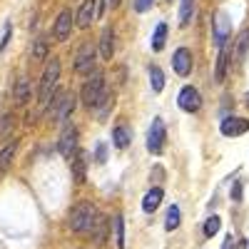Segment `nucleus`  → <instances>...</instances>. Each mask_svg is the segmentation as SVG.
<instances>
[{
	"label": "nucleus",
	"mask_w": 249,
	"mask_h": 249,
	"mask_svg": "<svg viewBox=\"0 0 249 249\" xmlns=\"http://www.w3.org/2000/svg\"><path fill=\"white\" fill-rule=\"evenodd\" d=\"M107 5H110V10H115V8H120V0H107Z\"/></svg>",
	"instance_id": "nucleus-36"
},
{
	"label": "nucleus",
	"mask_w": 249,
	"mask_h": 249,
	"mask_svg": "<svg viewBox=\"0 0 249 249\" xmlns=\"http://www.w3.org/2000/svg\"><path fill=\"white\" fill-rule=\"evenodd\" d=\"M247 53H249V28L242 30V35H239V40H237V48H234V65H237V68H242Z\"/></svg>",
	"instance_id": "nucleus-19"
},
{
	"label": "nucleus",
	"mask_w": 249,
	"mask_h": 249,
	"mask_svg": "<svg viewBox=\"0 0 249 249\" xmlns=\"http://www.w3.org/2000/svg\"><path fill=\"white\" fill-rule=\"evenodd\" d=\"M162 197H164V192H162V187H152V190L142 197V210L147 212V214H152L157 207H160V202H162Z\"/></svg>",
	"instance_id": "nucleus-16"
},
{
	"label": "nucleus",
	"mask_w": 249,
	"mask_h": 249,
	"mask_svg": "<svg viewBox=\"0 0 249 249\" xmlns=\"http://www.w3.org/2000/svg\"><path fill=\"white\" fill-rule=\"evenodd\" d=\"M13 130V115H0V137H5Z\"/></svg>",
	"instance_id": "nucleus-30"
},
{
	"label": "nucleus",
	"mask_w": 249,
	"mask_h": 249,
	"mask_svg": "<svg viewBox=\"0 0 249 249\" xmlns=\"http://www.w3.org/2000/svg\"><path fill=\"white\" fill-rule=\"evenodd\" d=\"M219 132L224 137H239L244 132H249V120L244 117H224L219 124Z\"/></svg>",
	"instance_id": "nucleus-11"
},
{
	"label": "nucleus",
	"mask_w": 249,
	"mask_h": 249,
	"mask_svg": "<svg viewBox=\"0 0 249 249\" xmlns=\"http://www.w3.org/2000/svg\"><path fill=\"white\" fill-rule=\"evenodd\" d=\"M107 230H110L107 217H105V214H100V217H97V222H95V230H92V237H95V242H97V244L107 242Z\"/></svg>",
	"instance_id": "nucleus-21"
},
{
	"label": "nucleus",
	"mask_w": 249,
	"mask_h": 249,
	"mask_svg": "<svg viewBox=\"0 0 249 249\" xmlns=\"http://www.w3.org/2000/svg\"><path fill=\"white\" fill-rule=\"evenodd\" d=\"M33 57H35V60H45V57H48V40H45V37H37V40H35Z\"/></svg>",
	"instance_id": "nucleus-28"
},
{
	"label": "nucleus",
	"mask_w": 249,
	"mask_h": 249,
	"mask_svg": "<svg viewBox=\"0 0 249 249\" xmlns=\"http://www.w3.org/2000/svg\"><path fill=\"white\" fill-rule=\"evenodd\" d=\"M112 142H115L117 150L130 147V142H132V130H127L124 124H117V127L112 130Z\"/></svg>",
	"instance_id": "nucleus-20"
},
{
	"label": "nucleus",
	"mask_w": 249,
	"mask_h": 249,
	"mask_svg": "<svg viewBox=\"0 0 249 249\" xmlns=\"http://www.w3.org/2000/svg\"><path fill=\"white\" fill-rule=\"evenodd\" d=\"M164 40H167V23H160L155 28V35H152V50H162L164 48Z\"/></svg>",
	"instance_id": "nucleus-24"
},
{
	"label": "nucleus",
	"mask_w": 249,
	"mask_h": 249,
	"mask_svg": "<svg viewBox=\"0 0 249 249\" xmlns=\"http://www.w3.org/2000/svg\"><path fill=\"white\" fill-rule=\"evenodd\" d=\"M177 105H179V110H184V112H197V110L202 107V97H199L197 88L184 85V88L179 90V95H177Z\"/></svg>",
	"instance_id": "nucleus-9"
},
{
	"label": "nucleus",
	"mask_w": 249,
	"mask_h": 249,
	"mask_svg": "<svg viewBox=\"0 0 249 249\" xmlns=\"http://www.w3.org/2000/svg\"><path fill=\"white\" fill-rule=\"evenodd\" d=\"M164 140H167V132H164V122L162 117H155L150 130H147V152L150 155H160L164 150Z\"/></svg>",
	"instance_id": "nucleus-6"
},
{
	"label": "nucleus",
	"mask_w": 249,
	"mask_h": 249,
	"mask_svg": "<svg viewBox=\"0 0 249 249\" xmlns=\"http://www.w3.org/2000/svg\"><path fill=\"white\" fill-rule=\"evenodd\" d=\"M57 80H60V60H57V57H50L43 77H40V88H37V102H40L43 107H48L50 97L55 95Z\"/></svg>",
	"instance_id": "nucleus-2"
},
{
	"label": "nucleus",
	"mask_w": 249,
	"mask_h": 249,
	"mask_svg": "<svg viewBox=\"0 0 249 249\" xmlns=\"http://www.w3.org/2000/svg\"><path fill=\"white\" fill-rule=\"evenodd\" d=\"M247 107H249V95H247Z\"/></svg>",
	"instance_id": "nucleus-37"
},
{
	"label": "nucleus",
	"mask_w": 249,
	"mask_h": 249,
	"mask_svg": "<svg viewBox=\"0 0 249 249\" xmlns=\"http://www.w3.org/2000/svg\"><path fill=\"white\" fill-rule=\"evenodd\" d=\"M230 60H232V50H230V43H227L224 48H219V55H217L214 82H224V77H227V70H230Z\"/></svg>",
	"instance_id": "nucleus-14"
},
{
	"label": "nucleus",
	"mask_w": 249,
	"mask_h": 249,
	"mask_svg": "<svg viewBox=\"0 0 249 249\" xmlns=\"http://www.w3.org/2000/svg\"><path fill=\"white\" fill-rule=\"evenodd\" d=\"M85 152H75L72 157V170H75V179L77 182H85Z\"/></svg>",
	"instance_id": "nucleus-23"
},
{
	"label": "nucleus",
	"mask_w": 249,
	"mask_h": 249,
	"mask_svg": "<svg viewBox=\"0 0 249 249\" xmlns=\"http://www.w3.org/2000/svg\"><path fill=\"white\" fill-rule=\"evenodd\" d=\"M192 13H195V0H182V5H179V25L182 28L192 20Z\"/></svg>",
	"instance_id": "nucleus-25"
},
{
	"label": "nucleus",
	"mask_w": 249,
	"mask_h": 249,
	"mask_svg": "<svg viewBox=\"0 0 249 249\" xmlns=\"http://www.w3.org/2000/svg\"><path fill=\"white\" fill-rule=\"evenodd\" d=\"M150 80H152V90L155 92H162L164 90V72L157 65H150Z\"/></svg>",
	"instance_id": "nucleus-26"
},
{
	"label": "nucleus",
	"mask_w": 249,
	"mask_h": 249,
	"mask_svg": "<svg viewBox=\"0 0 249 249\" xmlns=\"http://www.w3.org/2000/svg\"><path fill=\"white\" fill-rule=\"evenodd\" d=\"M230 35H232V18L227 15V10H217L212 18V40L217 48H224L230 43Z\"/></svg>",
	"instance_id": "nucleus-5"
},
{
	"label": "nucleus",
	"mask_w": 249,
	"mask_h": 249,
	"mask_svg": "<svg viewBox=\"0 0 249 249\" xmlns=\"http://www.w3.org/2000/svg\"><path fill=\"white\" fill-rule=\"evenodd\" d=\"M100 55L102 60H112L115 55V30L112 28H105L100 35Z\"/></svg>",
	"instance_id": "nucleus-15"
},
{
	"label": "nucleus",
	"mask_w": 249,
	"mask_h": 249,
	"mask_svg": "<svg viewBox=\"0 0 249 249\" xmlns=\"http://www.w3.org/2000/svg\"><path fill=\"white\" fill-rule=\"evenodd\" d=\"M172 68L179 77H187L192 72V53L187 48H177L175 55H172Z\"/></svg>",
	"instance_id": "nucleus-12"
},
{
	"label": "nucleus",
	"mask_w": 249,
	"mask_h": 249,
	"mask_svg": "<svg viewBox=\"0 0 249 249\" xmlns=\"http://www.w3.org/2000/svg\"><path fill=\"white\" fill-rule=\"evenodd\" d=\"M102 100H105V75L92 72V77L82 85V102L88 107H97Z\"/></svg>",
	"instance_id": "nucleus-4"
},
{
	"label": "nucleus",
	"mask_w": 249,
	"mask_h": 249,
	"mask_svg": "<svg viewBox=\"0 0 249 249\" xmlns=\"http://www.w3.org/2000/svg\"><path fill=\"white\" fill-rule=\"evenodd\" d=\"M30 82L25 80V77H18V82H15V92H13V97H15V105L18 107H23V105H28V100H30Z\"/></svg>",
	"instance_id": "nucleus-17"
},
{
	"label": "nucleus",
	"mask_w": 249,
	"mask_h": 249,
	"mask_svg": "<svg viewBox=\"0 0 249 249\" xmlns=\"http://www.w3.org/2000/svg\"><path fill=\"white\" fill-rule=\"evenodd\" d=\"M57 150H60V155L62 157H75V152H77V130L72 127V124H68L65 130H62V135H60V142H57Z\"/></svg>",
	"instance_id": "nucleus-10"
},
{
	"label": "nucleus",
	"mask_w": 249,
	"mask_h": 249,
	"mask_svg": "<svg viewBox=\"0 0 249 249\" xmlns=\"http://www.w3.org/2000/svg\"><path fill=\"white\" fill-rule=\"evenodd\" d=\"M219 224H222V219H219L217 214H212L210 219L204 222V237H207V239H210V237H214V234L219 232Z\"/></svg>",
	"instance_id": "nucleus-27"
},
{
	"label": "nucleus",
	"mask_w": 249,
	"mask_h": 249,
	"mask_svg": "<svg viewBox=\"0 0 249 249\" xmlns=\"http://www.w3.org/2000/svg\"><path fill=\"white\" fill-rule=\"evenodd\" d=\"M48 110H50V117L55 122H65L75 110V95L65 92V90H55V95L48 102Z\"/></svg>",
	"instance_id": "nucleus-3"
},
{
	"label": "nucleus",
	"mask_w": 249,
	"mask_h": 249,
	"mask_svg": "<svg viewBox=\"0 0 249 249\" xmlns=\"http://www.w3.org/2000/svg\"><path fill=\"white\" fill-rule=\"evenodd\" d=\"M10 35H13V28L10 25H5V33H3V40H0V53L5 50V45H8V40H10Z\"/></svg>",
	"instance_id": "nucleus-34"
},
{
	"label": "nucleus",
	"mask_w": 249,
	"mask_h": 249,
	"mask_svg": "<svg viewBox=\"0 0 249 249\" xmlns=\"http://www.w3.org/2000/svg\"><path fill=\"white\" fill-rule=\"evenodd\" d=\"M95 5H97V0H82V5L77 10V18H75L77 28L88 30L92 25V20H95Z\"/></svg>",
	"instance_id": "nucleus-13"
},
{
	"label": "nucleus",
	"mask_w": 249,
	"mask_h": 249,
	"mask_svg": "<svg viewBox=\"0 0 249 249\" xmlns=\"http://www.w3.org/2000/svg\"><path fill=\"white\" fill-rule=\"evenodd\" d=\"M177 227H179V207H177V204H170L167 217H164V230H167V232H175Z\"/></svg>",
	"instance_id": "nucleus-22"
},
{
	"label": "nucleus",
	"mask_w": 249,
	"mask_h": 249,
	"mask_svg": "<svg viewBox=\"0 0 249 249\" xmlns=\"http://www.w3.org/2000/svg\"><path fill=\"white\" fill-rule=\"evenodd\" d=\"M115 242H117V249H124V222L122 217H115Z\"/></svg>",
	"instance_id": "nucleus-29"
},
{
	"label": "nucleus",
	"mask_w": 249,
	"mask_h": 249,
	"mask_svg": "<svg viewBox=\"0 0 249 249\" xmlns=\"http://www.w3.org/2000/svg\"><path fill=\"white\" fill-rule=\"evenodd\" d=\"M105 157H107V150H105V142H100V144H97V162H105Z\"/></svg>",
	"instance_id": "nucleus-35"
},
{
	"label": "nucleus",
	"mask_w": 249,
	"mask_h": 249,
	"mask_svg": "<svg viewBox=\"0 0 249 249\" xmlns=\"http://www.w3.org/2000/svg\"><path fill=\"white\" fill-rule=\"evenodd\" d=\"M222 249H247V239H239V242H237V239H234V237L230 234V237L224 239Z\"/></svg>",
	"instance_id": "nucleus-31"
},
{
	"label": "nucleus",
	"mask_w": 249,
	"mask_h": 249,
	"mask_svg": "<svg viewBox=\"0 0 249 249\" xmlns=\"http://www.w3.org/2000/svg\"><path fill=\"white\" fill-rule=\"evenodd\" d=\"M155 5V0H135V10L137 13H147Z\"/></svg>",
	"instance_id": "nucleus-32"
},
{
	"label": "nucleus",
	"mask_w": 249,
	"mask_h": 249,
	"mask_svg": "<svg viewBox=\"0 0 249 249\" xmlns=\"http://www.w3.org/2000/svg\"><path fill=\"white\" fill-rule=\"evenodd\" d=\"M15 150H18V142H15V140H10V142L3 144V150H0V177L8 172L10 162H13V157H15Z\"/></svg>",
	"instance_id": "nucleus-18"
},
{
	"label": "nucleus",
	"mask_w": 249,
	"mask_h": 249,
	"mask_svg": "<svg viewBox=\"0 0 249 249\" xmlns=\"http://www.w3.org/2000/svg\"><path fill=\"white\" fill-rule=\"evenodd\" d=\"M92 65H95V45L92 43H82L80 50L75 53V72L90 75Z\"/></svg>",
	"instance_id": "nucleus-7"
},
{
	"label": "nucleus",
	"mask_w": 249,
	"mask_h": 249,
	"mask_svg": "<svg viewBox=\"0 0 249 249\" xmlns=\"http://www.w3.org/2000/svg\"><path fill=\"white\" fill-rule=\"evenodd\" d=\"M72 20L75 15L65 8V10H60L57 20H55V25H53V37L57 40V43H65V40H70V33H72Z\"/></svg>",
	"instance_id": "nucleus-8"
},
{
	"label": "nucleus",
	"mask_w": 249,
	"mask_h": 249,
	"mask_svg": "<svg viewBox=\"0 0 249 249\" xmlns=\"http://www.w3.org/2000/svg\"><path fill=\"white\" fill-rule=\"evenodd\" d=\"M232 199L242 202V179H234V184H232Z\"/></svg>",
	"instance_id": "nucleus-33"
},
{
	"label": "nucleus",
	"mask_w": 249,
	"mask_h": 249,
	"mask_svg": "<svg viewBox=\"0 0 249 249\" xmlns=\"http://www.w3.org/2000/svg\"><path fill=\"white\" fill-rule=\"evenodd\" d=\"M97 217H100V212L95 210V204H90V202H80V204H75L72 210H70V214H68V224H70V230L77 232V234H92Z\"/></svg>",
	"instance_id": "nucleus-1"
}]
</instances>
